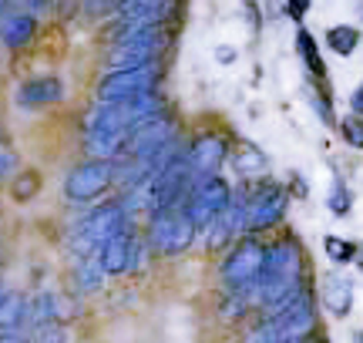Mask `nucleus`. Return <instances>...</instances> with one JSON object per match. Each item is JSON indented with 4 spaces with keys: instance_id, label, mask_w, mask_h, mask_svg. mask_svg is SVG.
<instances>
[{
    "instance_id": "4be33fe9",
    "label": "nucleus",
    "mask_w": 363,
    "mask_h": 343,
    "mask_svg": "<svg viewBox=\"0 0 363 343\" xmlns=\"http://www.w3.org/2000/svg\"><path fill=\"white\" fill-rule=\"evenodd\" d=\"M357 249H360V242H357V239L333 236V232H326L323 236V252H326V259H330L333 266H353L357 263Z\"/></svg>"
},
{
    "instance_id": "72a5a7b5",
    "label": "nucleus",
    "mask_w": 363,
    "mask_h": 343,
    "mask_svg": "<svg viewBox=\"0 0 363 343\" xmlns=\"http://www.w3.org/2000/svg\"><path fill=\"white\" fill-rule=\"evenodd\" d=\"M353 266H357V269L363 273V242H360V249H357V263H353Z\"/></svg>"
},
{
    "instance_id": "c756f323",
    "label": "nucleus",
    "mask_w": 363,
    "mask_h": 343,
    "mask_svg": "<svg viewBox=\"0 0 363 343\" xmlns=\"http://www.w3.org/2000/svg\"><path fill=\"white\" fill-rule=\"evenodd\" d=\"M0 343H30L24 333H0Z\"/></svg>"
},
{
    "instance_id": "f704fd0d",
    "label": "nucleus",
    "mask_w": 363,
    "mask_h": 343,
    "mask_svg": "<svg viewBox=\"0 0 363 343\" xmlns=\"http://www.w3.org/2000/svg\"><path fill=\"white\" fill-rule=\"evenodd\" d=\"M313 343H333V340H330V337H323V333H320V337H316V340H313Z\"/></svg>"
},
{
    "instance_id": "f3484780",
    "label": "nucleus",
    "mask_w": 363,
    "mask_h": 343,
    "mask_svg": "<svg viewBox=\"0 0 363 343\" xmlns=\"http://www.w3.org/2000/svg\"><path fill=\"white\" fill-rule=\"evenodd\" d=\"M34 38H38V21H34V13L11 11V13L0 17V40H4V47L24 51Z\"/></svg>"
},
{
    "instance_id": "bb28decb",
    "label": "nucleus",
    "mask_w": 363,
    "mask_h": 343,
    "mask_svg": "<svg viewBox=\"0 0 363 343\" xmlns=\"http://www.w3.org/2000/svg\"><path fill=\"white\" fill-rule=\"evenodd\" d=\"M216 61H219V64H235V61H239V51H235L233 44H219V47H216Z\"/></svg>"
},
{
    "instance_id": "5701e85b",
    "label": "nucleus",
    "mask_w": 363,
    "mask_h": 343,
    "mask_svg": "<svg viewBox=\"0 0 363 343\" xmlns=\"http://www.w3.org/2000/svg\"><path fill=\"white\" fill-rule=\"evenodd\" d=\"M326 209L333 212V215H350L353 212V189L347 179H340V175H333V182H330V192H326Z\"/></svg>"
},
{
    "instance_id": "20e7f679",
    "label": "nucleus",
    "mask_w": 363,
    "mask_h": 343,
    "mask_svg": "<svg viewBox=\"0 0 363 343\" xmlns=\"http://www.w3.org/2000/svg\"><path fill=\"white\" fill-rule=\"evenodd\" d=\"M242 196H246V232L249 236H259V232H269L276 225H283L286 215H289V206H293L289 189L283 182H272V179L252 182Z\"/></svg>"
},
{
    "instance_id": "f8f14e48",
    "label": "nucleus",
    "mask_w": 363,
    "mask_h": 343,
    "mask_svg": "<svg viewBox=\"0 0 363 343\" xmlns=\"http://www.w3.org/2000/svg\"><path fill=\"white\" fill-rule=\"evenodd\" d=\"M242 236H249L246 232V196L242 192H235L233 202H229V209L222 212L216 223L208 225L206 232H202V246L212 252H225L229 246H235Z\"/></svg>"
},
{
    "instance_id": "c85d7f7f",
    "label": "nucleus",
    "mask_w": 363,
    "mask_h": 343,
    "mask_svg": "<svg viewBox=\"0 0 363 343\" xmlns=\"http://www.w3.org/2000/svg\"><path fill=\"white\" fill-rule=\"evenodd\" d=\"M13 165H17L13 152H11V148H0V179H4V175H7V172H11Z\"/></svg>"
},
{
    "instance_id": "a878e982",
    "label": "nucleus",
    "mask_w": 363,
    "mask_h": 343,
    "mask_svg": "<svg viewBox=\"0 0 363 343\" xmlns=\"http://www.w3.org/2000/svg\"><path fill=\"white\" fill-rule=\"evenodd\" d=\"M310 7H313V0H283L286 17H289V21H296L299 27H303V17L310 13Z\"/></svg>"
},
{
    "instance_id": "dca6fc26",
    "label": "nucleus",
    "mask_w": 363,
    "mask_h": 343,
    "mask_svg": "<svg viewBox=\"0 0 363 343\" xmlns=\"http://www.w3.org/2000/svg\"><path fill=\"white\" fill-rule=\"evenodd\" d=\"M229 162H233L235 175L246 179L249 185L266 179V165H269V159H266V152H262L256 142H249V138H239V142H235L233 152H229Z\"/></svg>"
},
{
    "instance_id": "4468645a",
    "label": "nucleus",
    "mask_w": 363,
    "mask_h": 343,
    "mask_svg": "<svg viewBox=\"0 0 363 343\" xmlns=\"http://www.w3.org/2000/svg\"><path fill=\"white\" fill-rule=\"evenodd\" d=\"M316 296L330 317L347 320L353 313V279L340 269H326L320 283H316Z\"/></svg>"
},
{
    "instance_id": "2f4dec72",
    "label": "nucleus",
    "mask_w": 363,
    "mask_h": 343,
    "mask_svg": "<svg viewBox=\"0 0 363 343\" xmlns=\"http://www.w3.org/2000/svg\"><path fill=\"white\" fill-rule=\"evenodd\" d=\"M84 4H88L91 11H98V7H101V11H104V7H115L118 0H84Z\"/></svg>"
},
{
    "instance_id": "6e6552de",
    "label": "nucleus",
    "mask_w": 363,
    "mask_h": 343,
    "mask_svg": "<svg viewBox=\"0 0 363 343\" xmlns=\"http://www.w3.org/2000/svg\"><path fill=\"white\" fill-rule=\"evenodd\" d=\"M233 196H235L233 185L225 182L222 175H212V179H199V182L192 185V192H189V198H185V209H189V215H192L195 229H199V236H202L208 225L219 219L222 212L229 209Z\"/></svg>"
},
{
    "instance_id": "2eb2a0df",
    "label": "nucleus",
    "mask_w": 363,
    "mask_h": 343,
    "mask_svg": "<svg viewBox=\"0 0 363 343\" xmlns=\"http://www.w3.org/2000/svg\"><path fill=\"white\" fill-rule=\"evenodd\" d=\"M61 98H65V84H61V78H54V74L30 78L13 91V101L21 108H48V105H57Z\"/></svg>"
},
{
    "instance_id": "9d476101",
    "label": "nucleus",
    "mask_w": 363,
    "mask_h": 343,
    "mask_svg": "<svg viewBox=\"0 0 363 343\" xmlns=\"http://www.w3.org/2000/svg\"><path fill=\"white\" fill-rule=\"evenodd\" d=\"M145 252H152L148 242H145V236L135 229V225H128L125 232H118L111 242L101 246L104 273H108V276H131V273H138Z\"/></svg>"
},
{
    "instance_id": "6ab92c4d",
    "label": "nucleus",
    "mask_w": 363,
    "mask_h": 343,
    "mask_svg": "<svg viewBox=\"0 0 363 343\" xmlns=\"http://www.w3.org/2000/svg\"><path fill=\"white\" fill-rule=\"evenodd\" d=\"M30 330V300L21 293H0V333Z\"/></svg>"
},
{
    "instance_id": "39448f33",
    "label": "nucleus",
    "mask_w": 363,
    "mask_h": 343,
    "mask_svg": "<svg viewBox=\"0 0 363 343\" xmlns=\"http://www.w3.org/2000/svg\"><path fill=\"white\" fill-rule=\"evenodd\" d=\"M262 269H266V239L242 236L222 256L219 279L225 290H252L259 283Z\"/></svg>"
},
{
    "instance_id": "f257e3e1",
    "label": "nucleus",
    "mask_w": 363,
    "mask_h": 343,
    "mask_svg": "<svg viewBox=\"0 0 363 343\" xmlns=\"http://www.w3.org/2000/svg\"><path fill=\"white\" fill-rule=\"evenodd\" d=\"M306 279H313L310 259H306V249H303V242L296 236H279L266 242V269H262L259 283L249 290L252 300H256V313L269 300H276L279 293L293 290Z\"/></svg>"
},
{
    "instance_id": "b1692460",
    "label": "nucleus",
    "mask_w": 363,
    "mask_h": 343,
    "mask_svg": "<svg viewBox=\"0 0 363 343\" xmlns=\"http://www.w3.org/2000/svg\"><path fill=\"white\" fill-rule=\"evenodd\" d=\"M40 192V172L34 169H21V175L13 179V189L11 196L17 198V202H30V198Z\"/></svg>"
},
{
    "instance_id": "f03ea898",
    "label": "nucleus",
    "mask_w": 363,
    "mask_h": 343,
    "mask_svg": "<svg viewBox=\"0 0 363 343\" xmlns=\"http://www.w3.org/2000/svg\"><path fill=\"white\" fill-rule=\"evenodd\" d=\"M195 239H199V229H195L185 202L169 206V209H158L145 223V242L158 256H182L189 246H195Z\"/></svg>"
},
{
    "instance_id": "412c9836",
    "label": "nucleus",
    "mask_w": 363,
    "mask_h": 343,
    "mask_svg": "<svg viewBox=\"0 0 363 343\" xmlns=\"http://www.w3.org/2000/svg\"><path fill=\"white\" fill-rule=\"evenodd\" d=\"M326 47L337 54V57H350L360 47V27L353 24H333L326 30Z\"/></svg>"
},
{
    "instance_id": "cd10ccee",
    "label": "nucleus",
    "mask_w": 363,
    "mask_h": 343,
    "mask_svg": "<svg viewBox=\"0 0 363 343\" xmlns=\"http://www.w3.org/2000/svg\"><path fill=\"white\" fill-rule=\"evenodd\" d=\"M350 115H360L363 118V81L353 88V94H350Z\"/></svg>"
},
{
    "instance_id": "7ed1b4c3",
    "label": "nucleus",
    "mask_w": 363,
    "mask_h": 343,
    "mask_svg": "<svg viewBox=\"0 0 363 343\" xmlns=\"http://www.w3.org/2000/svg\"><path fill=\"white\" fill-rule=\"evenodd\" d=\"M128 212L121 206V198H108L101 206H94V209L84 215L74 229V236H71V249L78 252V259L84 256H94V252H101L104 242H111L118 232H125L128 229Z\"/></svg>"
},
{
    "instance_id": "423d86ee",
    "label": "nucleus",
    "mask_w": 363,
    "mask_h": 343,
    "mask_svg": "<svg viewBox=\"0 0 363 343\" xmlns=\"http://www.w3.org/2000/svg\"><path fill=\"white\" fill-rule=\"evenodd\" d=\"M259 333L266 343H313L320 337V313H316V296L289 306L269 320H259Z\"/></svg>"
},
{
    "instance_id": "473e14b6",
    "label": "nucleus",
    "mask_w": 363,
    "mask_h": 343,
    "mask_svg": "<svg viewBox=\"0 0 363 343\" xmlns=\"http://www.w3.org/2000/svg\"><path fill=\"white\" fill-rule=\"evenodd\" d=\"M27 7H34V11H40V7H48V4H51V0H24Z\"/></svg>"
},
{
    "instance_id": "ddd939ff",
    "label": "nucleus",
    "mask_w": 363,
    "mask_h": 343,
    "mask_svg": "<svg viewBox=\"0 0 363 343\" xmlns=\"http://www.w3.org/2000/svg\"><path fill=\"white\" fill-rule=\"evenodd\" d=\"M115 27H138V24H169L175 13V0H118L115 7Z\"/></svg>"
},
{
    "instance_id": "aec40b11",
    "label": "nucleus",
    "mask_w": 363,
    "mask_h": 343,
    "mask_svg": "<svg viewBox=\"0 0 363 343\" xmlns=\"http://www.w3.org/2000/svg\"><path fill=\"white\" fill-rule=\"evenodd\" d=\"M104 279H108V273H104V266H101V252L84 256L78 263V269H74V286L81 293H98L104 286Z\"/></svg>"
},
{
    "instance_id": "9b49d317",
    "label": "nucleus",
    "mask_w": 363,
    "mask_h": 343,
    "mask_svg": "<svg viewBox=\"0 0 363 343\" xmlns=\"http://www.w3.org/2000/svg\"><path fill=\"white\" fill-rule=\"evenodd\" d=\"M229 152H233V142L222 132H199L185 145V155H189V165H192L195 182L199 179H212L219 175L222 165L229 162Z\"/></svg>"
},
{
    "instance_id": "e433bc0d",
    "label": "nucleus",
    "mask_w": 363,
    "mask_h": 343,
    "mask_svg": "<svg viewBox=\"0 0 363 343\" xmlns=\"http://www.w3.org/2000/svg\"><path fill=\"white\" fill-rule=\"evenodd\" d=\"M0 293H4V290H0Z\"/></svg>"
},
{
    "instance_id": "a211bd4d",
    "label": "nucleus",
    "mask_w": 363,
    "mask_h": 343,
    "mask_svg": "<svg viewBox=\"0 0 363 343\" xmlns=\"http://www.w3.org/2000/svg\"><path fill=\"white\" fill-rule=\"evenodd\" d=\"M296 54H299V61H303V67H306V74L313 78V84L330 88V71H326L323 51H320L316 38H313L306 27H296Z\"/></svg>"
},
{
    "instance_id": "0eeeda50",
    "label": "nucleus",
    "mask_w": 363,
    "mask_h": 343,
    "mask_svg": "<svg viewBox=\"0 0 363 343\" xmlns=\"http://www.w3.org/2000/svg\"><path fill=\"white\" fill-rule=\"evenodd\" d=\"M162 74H165L162 61L145 64V67H128V71H108V74L98 81L94 98L104 101V105H111V101H128V98H142V94L158 91Z\"/></svg>"
},
{
    "instance_id": "1a4fd4ad",
    "label": "nucleus",
    "mask_w": 363,
    "mask_h": 343,
    "mask_svg": "<svg viewBox=\"0 0 363 343\" xmlns=\"http://www.w3.org/2000/svg\"><path fill=\"white\" fill-rule=\"evenodd\" d=\"M111 189H115V162L104 159L81 162V165L67 172L65 179V196L71 202H94V198H101Z\"/></svg>"
},
{
    "instance_id": "393cba45",
    "label": "nucleus",
    "mask_w": 363,
    "mask_h": 343,
    "mask_svg": "<svg viewBox=\"0 0 363 343\" xmlns=\"http://www.w3.org/2000/svg\"><path fill=\"white\" fill-rule=\"evenodd\" d=\"M337 132H340V138H343V145L363 152V118L360 115H343V118H337Z\"/></svg>"
},
{
    "instance_id": "c9c22d12",
    "label": "nucleus",
    "mask_w": 363,
    "mask_h": 343,
    "mask_svg": "<svg viewBox=\"0 0 363 343\" xmlns=\"http://www.w3.org/2000/svg\"><path fill=\"white\" fill-rule=\"evenodd\" d=\"M353 343H363V330H357V333H353Z\"/></svg>"
},
{
    "instance_id": "7c9ffc66",
    "label": "nucleus",
    "mask_w": 363,
    "mask_h": 343,
    "mask_svg": "<svg viewBox=\"0 0 363 343\" xmlns=\"http://www.w3.org/2000/svg\"><path fill=\"white\" fill-rule=\"evenodd\" d=\"M242 343H266V337L259 333V327H252V330H249L246 337H242Z\"/></svg>"
}]
</instances>
